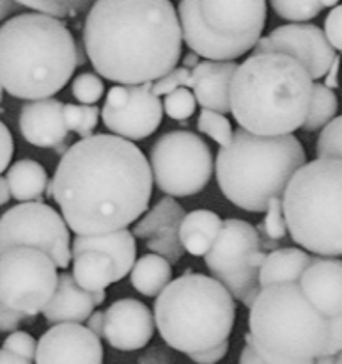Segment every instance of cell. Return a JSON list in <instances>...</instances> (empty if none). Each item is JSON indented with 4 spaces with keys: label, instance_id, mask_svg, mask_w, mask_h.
<instances>
[{
    "label": "cell",
    "instance_id": "1",
    "mask_svg": "<svg viewBox=\"0 0 342 364\" xmlns=\"http://www.w3.org/2000/svg\"><path fill=\"white\" fill-rule=\"evenodd\" d=\"M48 192L77 237L128 230L149 210L148 156L135 142L112 134L91 135L60 156Z\"/></svg>",
    "mask_w": 342,
    "mask_h": 364
},
{
    "label": "cell",
    "instance_id": "2",
    "mask_svg": "<svg viewBox=\"0 0 342 364\" xmlns=\"http://www.w3.org/2000/svg\"><path fill=\"white\" fill-rule=\"evenodd\" d=\"M82 38L98 77L119 85L153 84L183 57L176 7L167 0H98Z\"/></svg>",
    "mask_w": 342,
    "mask_h": 364
},
{
    "label": "cell",
    "instance_id": "3",
    "mask_svg": "<svg viewBox=\"0 0 342 364\" xmlns=\"http://www.w3.org/2000/svg\"><path fill=\"white\" fill-rule=\"evenodd\" d=\"M77 46L64 21L16 14L0 27V85L18 100L53 98L77 70Z\"/></svg>",
    "mask_w": 342,
    "mask_h": 364
},
{
    "label": "cell",
    "instance_id": "4",
    "mask_svg": "<svg viewBox=\"0 0 342 364\" xmlns=\"http://www.w3.org/2000/svg\"><path fill=\"white\" fill-rule=\"evenodd\" d=\"M312 80L280 53H252L238 64L229 87V114L259 137L293 135L307 117Z\"/></svg>",
    "mask_w": 342,
    "mask_h": 364
},
{
    "label": "cell",
    "instance_id": "5",
    "mask_svg": "<svg viewBox=\"0 0 342 364\" xmlns=\"http://www.w3.org/2000/svg\"><path fill=\"white\" fill-rule=\"evenodd\" d=\"M305 164L307 155L294 135L259 137L236 128L213 166L222 194L238 208L259 213L272 199L282 198L286 185Z\"/></svg>",
    "mask_w": 342,
    "mask_h": 364
},
{
    "label": "cell",
    "instance_id": "6",
    "mask_svg": "<svg viewBox=\"0 0 342 364\" xmlns=\"http://www.w3.org/2000/svg\"><path fill=\"white\" fill-rule=\"evenodd\" d=\"M155 327L167 347L184 355L229 341L236 304L229 291L209 276L188 269L155 299Z\"/></svg>",
    "mask_w": 342,
    "mask_h": 364
},
{
    "label": "cell",
    "instance_id": "7",
    "mask_svg": "<svg viewBox=\"0 0 342 364\" xmlns=\"http://www.w3.org/2000/svg\"><path fill=\"white\" fill-rule=\"evenodd\" d=\"M248 309L245 343L268 364H307L326 355L330 320L305 301L298 284L261 288Z\"/></svg>",
    "mask_w": 342,
    "mask_h": 364
},
{
    "label": "cell",
    "instance_id": "8",
    "mask_svg": "<svg viewBox=\"0 0 342 364\" xmlns=\"http://www.w3.org/2000/svg\"><path fill=\"white\" fill-rule=\"evenodd\" d=\"M341 160H312L302 166L282 194V215L291 238L309 255L339 258L341 226Z\"/></svg>",
    "mask_w": 342,
    "mask_h": 364
},
{
    "label": "cell",
    "instance_id": "9",
    "mask_svg": "<svg viewBox=\"0 0 342 364\" xmlns=\"http://www.w3.org/2000/svg\"><path fill=\"white\" fill-rule=\"evenodd\" d=\"M181 38L199 57L236 63L263 38L268 16L265 0H183L177 4Z\"/></svg>",
    "mask_w": 342,
    "mask_h": 364
},
{
    "label": "cell",
    "instance_id": "10",
    "mask_svg": "<svg viewBox=\"0 0 342 364\" xmlns=\"http://www.w3.org/2000/svg\"><path fill=\"white\" fill-rule=\"evenodd\" d=\"M153 185L169 198H190L208 187L213 153L204 139L188 130H172L153 144L148 159Z\"/></svg>",
    "mask_w": 342,
    "mask_h": 364
},
{
    "label": "cell",
    "instance_id": "11",
    "mask_svg": "<svg viewBox=\"0 0 342 364\" xmlns=\"http://www.w3.org/2000/svg\"><path fill=\"white\" fill-rule=\"evenodd\" d=\"M59 281L57 267L45 252L13 247L0 255V304L9 311L35 316L53 297Z\"/></svg>",
    "mask_w": 342,
    "mask_h": 364
},
{
    "label": "cell",
    "instance_id": "12",
    "mask_svg": "<svg viewBox=\"0 0 342 364\" xmlns=\"http://www.w3.org/2000/svg\"><path fill=\"white\" fill-rule=\"evenodd\" d=\"M255 251H261L259 235L254 224L241 219L224 220L222 230L204 256L206 267L231 294L234 301L250 308L258 299L259 270L252 269L248 259Z\"/></svg>",
    "mask_w": 342,
    "mask_h": 364
},
{
    "label": "cell",
    "instance_id": "13",
    "mask_svg": "<svg viewBox=\"0 0 342 364\" xmlns=\"http://www.w3.org/2000/svg\"><path fill=\"white\" fill-rule=\"evenodd\" d=\"M13 247L45 252L57 269L71 265V237L62 215L45 203H20L0 217V255Z\"/></svg>",
    "mask_w": 342,
    "mask_h": 364
},
{
    "label": "cell",
    "instance_id": "14",
    "mask_svg": "<svg viewBox=\"0 0 342 364\" xmlns=\"http://www.w3.org/2000/svg\"><path fill=\"white\" fill-rule=\"evenodd\" d=\"M99 116L116 137L130 142L142 141L162 124V100L153 95L151 84L114 85Z\"/></svg>",
    "mask_w": 342,
    "mask_h": 364
},
{
    "label": "cell",
    "instance_id": "15",
    "mask_svg": "<svg viewBox=\"0 0 342 364\" xmlns=\"http://www.w3.org/2000/svg\"><path fill=\"white\" fill-rule=\"evenodd\" d=\"M252 53H280L297 60L312 82L326 75L339 53L326 41L323 28L314 23H289L263 36Z\"/></svg>",
    "mask_w": 342,
    "mask_h": 364
},
{
    "label": "cell",
    "instance_id": "16",
    "mask_svg": "<svg viewBox=\"0 0 342 364\" xmlns=\"http://www.w3.org/2000/svg\"><path fill=\"white\" fill-rule=\"evenodd\" d=\"M35 364H103V345L85 326L59 323L39 338Z\"/></svg>",
    "mask_w": 342,
    "mask_h": 364
},
{
    "label": "cell",
    "instance_id": "17",
    "mask_svg": "<svg viewBox=\"0 0 342 364\" xmlns=\"http://www.w3.org/2000/svg\"><path fill=\"white\" fill-rule=\"evenodd\" d=\"M155 334V318L144 302L121 299L103 311V338L112 348L135 352L148 347Z\"/></svg>",
    "mask_w": 342,
    "mask_h": 364
},
{
    "label": "cell",
    "instance_id": "18",
    "mask_svg": "<svg viewBox=\"0 0 342 364\" xmlns=\"http://www.w3.org/2000/svg\"><path fill=\"white\" fill-rule=\"evenodd\" d=\"M62 110L64 103L55 98L25 103L18 121L25 141L35 148H53L62 156L70 148L64 144L70 132L64 124Z\"/></svg>",
    "mask_w": 342,
    "mask_h": 364
},
{
    "label": "cell",
    "instance_id": "19",
    "mask_svg": "<svg viewBox=\"0 0 342 364\" xmlns=\"http://www.w3.org/2000/svg\"><path fill=\"white\" fill-rule=\"evenodd\" d=\"M305 301L326 320L342 316V263L341 258L314 256L300 279Z\"/></svg>",
    "mask_w": 342,
    "mask_h": 364
},
{
    "label": "cell",
    "instance_id": "20",
    "mask_svg": "<svg viewBox=\"0 0 342 364\" xmlns=\"http://www.w3.org/2000/svg\"><path fill=\"white\" fill-rule=\"evenodd\" d=\"M105 299L106 291H98V294L84 291L75 283L70 272H62L59 274L55 294L41 313L46 322L53 326H59V323L84 326L94 309L105 302Z\"/></svg>",
    "mask_w": 342,
    "mask_h": 364
},
{
    "label": "cell",
    "instance_id": "21",
    "mask_svg": "<svg viewBox=\"0 0 342 364\" xmlns=\"http://www.w3.org/2000/svg\"><path fill=\"white\" fill-rule=\"evenodd\" d=\"M238 70V63H213L201 60L190 71L187 85L192 87L195 103L204 110H213L219 114H229V87Z\"/></svg>",
    "mask_w": 342,
    "mask_h": 364
},
{
    "label": "cell",
    "instance_id": "22",
    "mask_svg": "<svg viewBox=\"0 0 342 364\" xmlns=\"http://www.w3.org/2000/svg\"><path fill=\"white\" fill-rule=\"evenodd\" d=\"M89 251L112 259L116 267L117 283L131 272L137 262V242L130 230L96 235V237H75L71 240V258Z\"/></svg>",
    "mask_w": 342,
    "mask_h": 364
},
{
    "label": "cell",
    "instance_id": "23",
    "mask_svg": "<svg viewBox=\"0 0 342 364\" xmlns=\"http://www.w3.org/2000/svg\"><path fill=\"white\" fill-rule=\"evenodd\" d=\"M314 256L304 249L284 247L266 252V258L259 269V288L273 284H300L302 276L311 265Z\"/></svg>",
    "mask_w": 342,
    "mask_h": 364
},
{
    "label": "cell",
    "instance_id": "24",
    "mask_svg": "<svg viewBox=\"0 0 342 364\" xmlns=\"http://www.w3.org/2000/svg\"><path fill=\"white\" fill-rule=\"evenodd\" d=\"M224 220L219 213L213 210L199 208L190 213H184L180 226V242L183 245L184 252L201 258L211 249L222 230Z\"/></svg>",
    "mask_w": 342,
    "mask_h": 364
},
{
    "label": "cell",
    "instance_id": "25",
    "mask_svg": "<svg viewBox=\"0 0 342 364\" xmlns=\"http://www.w3.org/2000/svg\"><path fill=\"white\" fill-rule=\"evenodd\" d=\"M184 213L187 212L183 210V206L174 198L167 196V198L160 199L151 210H148L135 223L131 235L135 238H144V240L176 237L180 235V226Z\"/></svg>",
    "mask_w": 342,
    "mask_h": 364
},
{
    "label": "cell",
    "instance_id": "26",
    "mask_svg": "<svg viewBox=\"0 0 342 364\" xmlns=\"http://www.w3.org/2000/svg\"><path fill=\"white\" fill-rule=\"evenodd\" d=\"M6 183L11 198L18 203H38L48 188L50 180L46 169L39 162L23 159L7 169Z\"/></svg>",
    "mask_w": 342,
    "mask_h": 364
},
{
    "label": "cell",
    "instance_id": "27",
    "mask_svg": "<svg viewBox=\"0 0 342 364\" xmlns=\"http://www.w3.org/2000/svg\"><path fill=\"white\" fill-rule=\"evenodd\" d=\"M71 262H73V270L70 272L71 277L84 291L98 294L105 291L110 284L117 283L116 267L106 256L89 251L73 256Z\"/></svg>",
    "mask_w": 342,
    "mask_h": 364
},
{
    "label": "cell",
    "instance_id": "28",
    "mask_svg": "<svg viewBox=\"0 0 342 364\" xmlns=\"http://www.w3.org/2000/svg\"><path fill=\"white\" fill-rule=\"evenodd\" d=\"M130 281L138 294L156 299L172 281V265L156 255H145L135 262Z\"/></svg>",
    "mask_w": 342,
    "mask_h": 364
},
{
    "label": "cell",
    "instance_id": "29",
    "mask_svg": "<svg viewBox=\"0 0 342 364\" xmlns=\"http://www.w3.org/2000/svg\"><path fill=\"white\" fill-rule=\"evenodd\" d=\"M339 110V100L332 89H326L319 82H312L311 103H309L307 117H305L302 130L318 132L323 130L326 124L337 117Z\"/></svg>",
    "mask_w": 342,
    "mask_h": 364
},
{
    "label": "cell",
    "instance_id": "30",
    "mask_svg": "<svg viewBox=\"0 0 342 364\" xmlns=\"http://www.w3.org/2000/svg\"><path fill=\"white\" fill-rule=\"evenodd\" d=\"M272 9L277 16L289 20L293 23H305L318 14H321L326 7L337 6L336 0H272Z\"/></svg>",
    "mask_w": 342,
    "mask_h": 364
},
{
    "label": "cell",
    "instance_id": "31",
    "mask_svg": "<svg viewBox=\"0 0 342 364\" xmlns=\"http://www.w3.org/2000/svg\"><path fill=\"white\" fill-rule=\"evenodd\" d=\"M265 220L259 224L255 230L259 235V245L263 249H272L277 245V242L282 240L287 233L286 220L282 215V198H275L270 201L268 208L265 210Z\"/></svg>",
    "mask_w": 342,
    "mask_h": 364
},
{
    "label": "cell",
    "instance_id": "32",
    "mask_svg": "<svg viewBox=\"0 0 342 364\" xmlns=\"http://www.w3.org/2000/svg\"><path fill=\"white\" fill-rule=\"evenodd\" d=\"M64 124L67 132L87 139L94 135V128L99 123V109L96 105H73L64 103Z\"/></svg>",
    "mask_w": 342,
    "mask_h": 364
},
{
    "label": "cell",
    "instance_id": "33",
    "mask_svg": "<svg viewBox=\"0 0 342 364\" xmlns=\"http://www.w3.org/2000/svg\"><path fill=\"white\" fill-rule=\"evenodd\" d=\"M23 9L34 11V13L45 14L48 18H60L77 16V14L89 11L91 4L87 0H43V2H20Z\"/></svg>",
    "mask_w": 342,
    "mask_h": 364
},
{
    "label": "cell",
    "instance_id": "34",
    "mask_svg": "<svg viewBox=\"0 0 342 364\" xmlns=\"http://www.w3.org/2000/svg\"><path fill=\"white\" fill-rule=\"evenodd\" d=\"M197 128L201 134H206L208 137H211L220 148H226L233 141V124H231V121L224 114L202 109L199 112Z\"/></svg>",
    "mask_w": 342,
    "mask_h": 364
},
{
    "label": "cell",
    "instance_id": "35",
    "mask_svg": "<svg viewBox=\"0 0 342 364\" xmlns=\"http://www.w3.org/2000/svg\"><path fill=\"white\" fill-rule=\"evenodd\" d=\"M71 92L80 105H96L105 95V84L96 73L84 71L71 84Z\"/></svg>",
    "mask_w": 342,
    "mask_h": 364
},
{
    "label": "cell",
    "instance_id": "36",
    "mask_svg": "<svg viewBox=\"0 0 342 364\" xmlns=\"http://www.w3.org/2000/svg\"><path fill=\"white\" fill-rule=\"evenodd\" d=\"M162 107H163V114H167L170 119L187 121L195 114L197 103H195V98L194 95H192L190 89L180 87L176 89V91L170 92V95L165 96Z\"/></svg>",
    "mask_w": 342,
    "mask_h": 364
},
{
    "label": "cell",
    "instance_id": "37",
    "mask_svg": "<svg viewBox=\"0 0 342 364\" xmlns=\"http://www.w3.org/2000/svg\"><path fill=\"white\" fill-rule=\"evenodd\" d=\"M342 119L337 116L336 119L330 121L321 130V135L318 139L316 153L319 160H341L342 156V141H341Z\"/></svg>",
    "mask_w": 342,
    "mask_h": 364
},
{
    "label": "cell",
    "instance_id": "38",
    "mask_svg": "<svg viewBox=\"0 0 342 364\" xmlns=\"http://www.w3.org/2000/svg\"><path fill=\"white\" fill-rule=\"evenodd\" d=\"M35 347H38V341L34 340L32 334L25 333V331H13V333L4 340L2 350L32 363L35 358Z\"/></svg>",
    "mask_w": 342,
    "mask_h": 364
},
{
    "label": "cell",
    "instance_id": "39",
    "mask_svg": "<svg viewBox=\"0 0 342 364\" xmlns=\"http://www.w3.org/2000/svg\"><path fill=\"white\" fill-rule=\"evenodd\" d=\"M188 77H190V71L184 70L183 66L174 68L172 71H169V73L163 75L162 78H158V80L153 82L151 92L155 96H158V98L160 96L170 95V92L176 91V89L184 87V85H187Z\"/></svg>",
    "mask_w": 342,
    "mask_h": 364
},
{
    "label": "cell",
    "instance_id": "40",
    "mask_svg": "<svg viewBox=\"0 0 342 364\" xmlns=\"http://www.w3.org/2000/svg\"><path fill=\"white\" fill-rule=\"evenodd\" d=\"M326 41L332 45L336 52H339L342 46V6L337 4L330 9L329 16L325 20V28H323Z\"/></svg>",
    "mask_w": 342,
    "mask_h": 364
},
{
    "label": "cell",
    "instance_id": "41",
    "mask_svg": "<svg viewBox=\"0 0 342 364\" xmlns=\"http://www.w3.org/2000/svg\"><path fill=\"white\" fill-rule=\"evenodd\" d=\"M14 155V141L11 130L6 127V123L0 121V176L4 171L9 169V164Z\"/></svg>",
    "mask_w": 342,
    "mask_h": 364
},
{
    "label": "cell",
    "instance_id": "42",
    "mask_svg": "<svg viewBox=\"0 0 342 364\" xmlns=\"http://www.w3.org/2000/svg\"><path fill=\"white\" fill-rule=\"evenodd\" d=\"M227 352H229V341H224V343L216 345V347L209 348V350L199 352V354H192L188 355V358L197 364H216L226 358Z\"/></svg>",
    "mask_w": 342,
    "mask_h": 364
},
{
    "label": "cell",
    "instance_id": "43",
    "mask_svg": "<svg viewBox=\"0 0 342 364\" xmlns=\"http://www.w3.org/2000/svg\"><path fill=\"white\" fill-rule=\"evenodd\" d=\"M138 364H176L172 352L162 347H155L138 358Z\"/></svg>",
    "mask_w": 342,
    "mask_h": 364
},
{
    "label": "cell",
    "instance_id": "44",
    "mask_svg": "<svg viewBox=\"0 0 342 364\" xmlns=\"http://www.w3.org/2000/svg\"><path fill=\"white\" fill-rule=\"evenodd\" d=\"M342 348V316L330 318V340L326 355H339Z\"/></svg>",
    "mask_w": 342,
    "mask_h": 364
},
{
    "label": "cell",
    "instance_id": "45",
    "mask_svg": "<svg viewBox=\"0 0 342 364\" xmlns=\"http://www.w3.org/2000/svg\"><path fill=\"white\" fill-rule=\"evenodd\" d=\"M21 320H25V316L9 311V309L0 304V333H13L20 326Z\"/></svg>",
    "mask_w": 342,
    "mask_h": 364
},
{
    "label": "cell",
    "instance_id": "46",
    "mask_svg": "<svg viewBox=\"0 0 342 364\" xmlns=\"http://www.w3.org/2000/svg\"><path fill=\"white\" fill-rule=\"evenodd\" d=\"M23 6L20 2H14V0H0V21L11 20L16 14L23 13Z\"/></svg>",
    "mask_w": 342,
    "mask_h": 364
},
{
    "label": "cell",
    "instance_id": "47",
    "mask_svg": "<svg viewBox=\"0 0 342 364\" xmlns=\"http://www.w3.org/2000/svg\"><path fill=\"white\" fill-rule=\"evenodd\" d=\"M339 66H341V57H337L336 60L332 63V66H330V70L326 71V75L323 78H325V87L326 89H336L339 87Z\"/></svg>",
    "mask_w": 342,
    "mask_h": 364
},
{
    "label": "cell",
    "instance_id": "48",
    "mask_svg": "<svg viewBox=\"0 0 342 364\" xmlns=\"http://www.w3.org/2000/svg\"><path fill=\"white\" fill-rule=\"evenodd\" d=\"M85 327L94 334L96 338H103V311H94L85 322Z\"/></svg>",
    "mask_w": 342,
    "mask_h": 364
},
{
    "label": "cell",
    "instance_id": "49",
    "mask_svg": "<svg viewBox=\"0 0 342 364\" xmlns=\"http://www.w3.org/2000/svg\"><path fill=\"white\" fill-rule=\"evenodd\" d=\"M240 364H268L263 358H259L258 352L250 347V345L245 343L243 350L240 354Z\"/></svg>",
    "mask_w": 342,
    "mask_h": 364
},
{
    "label": "cell",
    "instance_id": "50",
    "mask_svg": "<svg viewBox=\"0 0 342 364\" xmlns=\"http://www.w3.org/2000/svg\"><path fill=\"white\" fill-rule=\"evenodd\" d=\"M0 364H32V363L25 361V359L18 358V355H14V354H9V352H6L0 348Z\"/></svg>",
    "mask_w": 342,
    "mask_h": 364
},
{
    "label": "cell",
    "instance_id": "51",
    "mask_svg": "<svg viewBox=\"0 0 342 364\" xmlns=\"http://www.w3.org/2000/svg\"><path fill=\"white\" fill-rule=\"evenodd\" d=\"M199 63H201V60H199V55H195L194 52L187 53V55L183 57V68H184V70H188V71L194 70V68L197 66Z\"/></svg>",
    "mask_w": 342,
    "mask_h": 364
},
{
    "label": "cell",
    "instance_id": "52",
    "mask_svg": "<svg viewBox=\"0 0 342 364\" xmlns=\"http://www.w3.org/2000/svg\"><path fill=\"white\" fill-rule=\"evenodd\" d=\"M9 199H11V194H9V188H7L6 178L0 176V206L9 203Z\"/></svg>",
    "mask_w": 342,
    "mask_h": 364
},
{
    "label": "cell",
    "instance_id": "53",
    "mask_svg": "<svg viewBox=\"0 0 342 364\" xmlns=\"http://www.w3.org/2000/svg\"><path fill=\"white\" fill-rule=\"evenodd\" d=\"M336 361H337V355H325V358L316 359L314 364H336Z\"/></svg>",
    "mask_w": 342,
    "mask_h": 364
},
{
    "label": "cell",
    "instance_id": "54",
    "mask_svg": "<svg viewBox=\"0 0 342 364\" xmlns=\"http://www.w3.org/2000/svg\"><path fill=\"white\" fill-rule=\"evenodd\" d=\"M2 102H4V89L2 85H0V105H2Z\"/></svg>",
    "mask_w": 342,
    "mask_h": 364
},
{
    "label": "cell",
    "instance_id": "55",
    "mask_svg": "<svg viewBox=\"0 0 342 364\" xmlns=\"http://www.w3.org/2000/svg\"><path fill=\"white\" fill-rule=\"evenodd\" d=\"M336 364H342V359H341V355H337V361H336Z\"/></svg>",
    "mask_w": 342,
    "mask_h": 364
},
{
    "label": "cell",
    "instance_id": "56",
    "mask_svg": "<svg viewBox=\"0 0 342 364\" xmlns=\"http://www.w3.org/2000/svg\"><path fill=\"white\" fill-rule=\"evenodd\" d=\"M4 112H6V110H4V107L0 105V114H4Z\"/></svg>",
    "mask_w": 342,
    "mask_h": 364
},
{
    "label": "cell",
    "instance_id": "57",
    "mask_svg": "<svg viewBox=\"0 0 342 364\" xmlns=\"http://www.w3.org/2000/svg\"><path fill=\"white\" fill-rule=\"evenodd\" d=\"M307 364H314V361H311V363H307Z\"/></svg>",
    "mask_w": 342,
    "mask_h": 364
}]
</instances>
